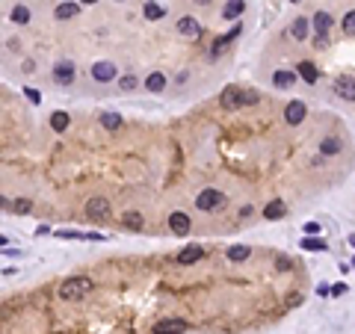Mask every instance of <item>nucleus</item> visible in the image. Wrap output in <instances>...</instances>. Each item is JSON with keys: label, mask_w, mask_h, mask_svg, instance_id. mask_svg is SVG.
<instances>
[{"label": "nucleus", "mask_w": 355, "mask_h": 334, "mask_svg": "<svg viewBox=\"0 0 355 334\" xmlns=\"http://www.w3.org/2000/svg\"><path fill=\"white\" fill-rule=\"evenodd\" d=\"M89 290H92V281H89V278H83V275H74V278H68V281H62V284H59V299L74 302V299H83Z\"/></svg>", "instance_id": "f257e3e1"}, {"label": "nucleus", "mask_w": 355, "mask_h": 334, "mask_svg": "<svg viewBox=\"0 0 355 334\" xmlns=\"http://www.w3.org/2000/svg\"><path fill=\"white\" fill-rule=\"evenodd\" d=\"M219 101H222L225 110H240V107H252V104H258V95H255V92H240V89H225Z\"/></svg>", "instance_id": "f03ea898"}, {"label": "nucleus", "mask_w": 355, "mask_h": 334, "mask_svg": "<svg viewBox=\"0 0 355 334\" xmlns=\"http://www.w3.org/2000/svg\"><path fill=\"white\" fill-rule=\"evenodd\" d=\"M219 204H225V195H222L219 189H201V192L196 195V207L204 210V213H207V210H216Z\"/></svg>", "instance_id": "7ed1b4c3"}, {"label": "nucleus", "mask_w": 355, "mask_h": 334, "mask_svg": "<svg viewBox=\"0 0 355 334\" xmlns=\"http://www.w3.org/2000/svg\"><path fill=\"white\" fill-rule=\"evenodd\" d=\"M335 95H341L344 101H355V77L341 74V77L335 80Z\"/></svg>", "instance_id": "20e7f679"}, {"label": "nucleus", "mask_w": 355, "mask_h": 334, "mask_svg": "<svg viewBox=\"0 0 355 334\" xmlns=\"http://www.w3.org/2000/svg\"><path fill=\"white\" fill-rule=\"evenodd\" d=\"M305 115H308V110H305L302 101H290V104L284 107V118H287V124H302Z\"/></svg>", "instance_id": "39448f33"}, {"label": "nucleus", "mask_w": 355, "mask_h": 334, "mask_svg": "<svg viewBox=\"0 0 355 334\" xmlns=\"http://www.w3.org/2000/svg\"><path fill=\"white\" fill-rule=\"evenodd\" d=\"M190 329L184 320H160V323H154V334H184Z\"/></svg>", "instance_id": "423d86ee"}, {"label": "nucleus", "mask_w": 355, "mask_h": 334, "mask_svg": "<svg viewBox=\"0 0 355 334\" xmlns=\"http://www.w3.org/2000/svg\"><path fill=\"white\" fill-rule=\"evenodd\" d=\"M178 33L187 36V38H196V36H201V24H198L193 15H184V18L178 21Z\"/></svg>", "instance_id": "0eeeda50"}, {"label": "nucleus", "mask_w": 355, "mask_h": 334, "mask_svg": "<svg viewBox=\"0 0 355 334\" xmlns=\"http://www.w3.org/2000/svg\"><path fill=\"white\" fill-rule=\"evenodd\" d=\"M92 77L98 83H110V80H116V65L113 62H95L92 65Z\"/></svg>", "instance_id": "6e6552de"}, {"label": "nucleus", "mask_w": 355, "mask_h": 334, "mask_svg": "<svg viewBox=\"0 0 355 334\" xmlns=\"http://www.w3.org/2000/svg\"><path fill=\"white\" fill-rule=\"evenodd\" d=\"M53 80H56L59 86H71V83H74V65H71V62H59V65L53 68Z\"/></svg>", "instance_id": "1a4fd4ad"}, {"label": "nucleus", "mask_w": 355, "mask_h": 334, "mask_svg": "<svg viewBox=\"0 0 355 334\" xmlns=\"http://www.w3.org/2000/svg\"><path fill=\"white\" fill-rule=\"evenodd\" d=\"M86 213H89L92 219H107V216H110V204H107V198H89Z\"/></svg>", "instance_id": "9d476101"}, {"label": "nucleus", "mask_w": 355, "mask_h": 334, "mask_svg": "<svg viewBox=\"0 0 355 334\" xmlns=\"http://www.w3.org/2000/svg\"><path fill=\"white\" fill-rule=\"evenodd\" d=\"M169 228H172V234L184 237V234L190 231V216H187V213H181V210H175V213L169 216Z\"/></svg>", "instance_id": "9b49d317"}, {"label": "nucleus", "mask_w": 355, "mask_h": 334, "mask_svg": "<svg viewBox=\"0 0 355 334\" xmlns=\"http://www.w3.org/2000/svg\"><path fill=\"white\" fill-rule=\"evenodd\" d=\"M201 258H204V249H201V246H187V249L178 252V263H184V266H190V263H196V260H201Z\"/></svg>", "instance_id": "f8f14e48"}, {"label": "nucleus", "mask_w": 355, "mask_h": 334, "mask_svg": "<svg viewBox=\"0 0 355 334\" xmlns=\"http://www.w3.org/2000/svg\"><path fill=\"white\" fill-rule=\"evenodd\" d=\"M296 74H299V77H302L305 83H317V77H320V71H317V65H314V62H308V59L296 65Z\"/></svg>", "instance_id": "ddd939ff"}, {"label": "nucleus", "mask_w": 355, "mask_h": 334, "mask_svg": "<svg viewBox=\"0 0 355 334\" xmlns=\"http://www.w3.org/2000/svg\"><path fill=\"white\" fill-rule=\"evenodd\" d=\"M77 12H80V3H74V0H65V3H59V6H56V12H53V15H56L59 21H68V18H74Z\"/></svg>", "instance_id": "4468645a"}, {"label": "nucleus", "mask_w": 355, "mask_h": 334, "mask_svg": "<svg viewBox=\"0 0 355 334\" xmlns=\"http://www.w3.org/2000/svg\"><path fill=\"white\" fill-rule=\"evenodd\" d=\"M341 148H344V142H341L338 136H329V139H323V142H320V154H323V157L341 154Z\"/></svg>", "instance_id": "2eb2a0df"}, {"label": "nucleus", "mask_w": 355, "mask_h": 334, "mask_svg": "<svg viewBox=\"0 0 355 334\" xmlns=\"http://www.w3.org/2000/svg\"><path fill=\"white\" fill-rule=\"evenodd\" d=\"M243 9H246V0H228L225 9H222V18H225V21H234L237 15H243Z\"/></svg>", "instance_id": "dca6fc26"}, {"label": "nucleus", "mask_w": 355, "mask_h": 334, "mask_svg": "<svg viewBox=\"0 0 355 334\" xmlns=\"http://www.w3.org/2000/svg\"><path fill=\"white\" fill-rule=\"evenodd\" d=\"M284 210H287V207H284V201H278V198H276V201H270V204L264 207V216H267L270 222H276V219H281V216H284Z\"/></svg>", "instance_id": "f3484780"}, {"label": "nucleus", "mask_w": 355, "mask_h": 334, "mask_svg": "<svg viewBox=\"0 0 355 334\" xmlns=\"http://www.w3.org/2000/svg\"><path fill=\"white\" fill-rule=\"evenodd\" d=\"M273 83H276L278 89H287V86H293V83H296V71H276Z\"/></svg>", "instance_id": "a211bd4d"}, {"label": "nucleus", "mask_w": 355, "mask_h": 334, "mask_svg": "<svg viewBox=\"0 0 355 334\" xmlns=\"http://www.w3.org/2000/svg\"><path fill=\"white\" fill-rule=\"evenodd\" d=\"M163 86H166V77H163L160 71H151L148 80H145V89H148V92H163Z\"/></svg>", "instance_id": "6ab92c4d"}, {"label": "nucleus", "mask_w": 355, "mask_h": 334, "mask_svg": "<svg viewBox=\"0 0 355 334\" xmlns=\"http://www.w3.org/2000/svg\"><path fill=\"white\" fill-rule=\"evenodd\" d=\"M311 24H314L317 33H329V27H332V15H329V12H317Z\"/></svg>", "instance_id": "aec40b11"}, {"label": "nucleus", "mask_w": 355, "mask_h": 334, "mask_svg": "<svg viewBox=\"0 0 355 334\" xmlns=\"http://www.w3.org/2000/svg\"><path fill=\"white\" fill-rule=\"evenodd\" d=\"M290 36H293L296 41H302V38L308 36V21H305V18H296V21L290 24Z\"/></svg>", "instance_id": "412c9836"}, {"label": "nucleus", "mask_w": 355, "mask_h": 334, "mask_svg": "<svg viewBox=\"0 0 355 334\" xmlns=\"http://www.w3.org/2000/svg\"><path fill=\"white\" fill-rule=\"evenodd\" d=\"M237 33H240V24H237V27H234V30H231V33H228V36H219V38H216V41H213V50H210V53H213V56H219V53H222V50H225V44H228V41H231V38H234V36H237Z\"/></svg>", "instance_id": "4be33fe9"}, {"label": "nucleus", "mask_w": 355, "mask_h": 334, "mask_svg": "<svg viewBox=\"0 0 355 334\" xmlns=\"http://www.w3.org/2000/svg\"><path fill=\"white\" fill-rule=\"evenodd\" d=\"M228 260H234V263L249 260V246H231L228 249Z\"/></svg>", "instance_id": "5701e85b"}, {"label": "nucleus", "mask_w": 355, "mask_h": 334, "mask_svg": "<svg viewBox=\"0 0 355 334\" xmlns=\"http://www.w3.org/2000/svg\"><path fill=\"white\" fill-rule=\"evenodd\" d=\"M50 127H53L56 133H62V130L68 127V112H53V115H50Z\"/></svg>", "instance_id": "b1692460"}, {"label": "nucleus", "mask_w": 355, "mask_h": 334, "mask_svg": "<svg viewBox=\"0 0 355 334\" xmlns=\"http://www.w3.org/2000/svg\"><path fill=\"white\" fill-rule=\"evenodd\" d=\"M15 24H27L30 21V9L27 6H12V15H9Z\"/></svg>", "instance_id": "393cba45"}, {"label": "nucleus", "mask_w": 355, "mask_h": 334, "mask_svg": "<svg viewBox=\"0 0 355 334\" xmlns=\"http://www.w3.org/2000/svg\"><path fill=\"white\" fill-rule=\"evenodd\" d=\"M302 249H305V252H326V243H323V240H314V237H305V240H302Z\"/></svg>", "instance_id": "a878e982"}, {"label": "nucleus", "mask_w": 355, "mask_h": 334, "mask_svg": "<svg viewBox=\"0 0 355 334\" xmlns=\"http://www.w3.org/2000/svg\"><path fill=\"white\" fill-rule=\"evenodd\" d=\"M163 15H166V9H163V6H157V3H145V18L157 21V18H163Z\"/></svg>", "instance_id": "bb28decb"}, {"label": "nucleus", "mask_w": 355, "mask_h": 334, "mask_svg": "<svg viewBox=\"0 0 355 334\" xmlns=\"http://www.w3.org/2000/svg\"><path fill=\"white\" fill-rule=\"evenodd\" d=\"M101 124L110 127V130H116V127L121 124V115H118V112H107V115H101Z\"/></svg>", "instance_id": "cd10ccee"}, {"label": "nucleus", "mask_w": 355, "mask_h": 334, "mask_svg": "<svg viewBox=\"0 0 355 334\" xmlns=\"http://www.w3.org/2000/svg\"><path fill=\"white\" fill-rule=\"evenodd\" d=\"M136 83H139V80H136L133 74H124V77L118 80V86H121V92H133V89H136Z\"/></svg>", "instance_id": "c85d7f7f"}, {"label": "nucleus", "mask_w": 355, "mask_h": 334, "mask_svg": "<svg viewBox=\"0 0 355 334\" xmlns=\"http://www.w3.org/2000/svg\"><path fill=\"white\" fill-rule=\"evenodd\" d=\"M124 225H127L130 231H139V228H142V216H139V213H127V216H124Z\"/></svg>", "instance_id": "c756f323"}, {"label": "nucleus", "mask_w": 355, "mask_h": 334, "mask_svg": "<svg viewBox=\"0 0 355 334\" xmlns=\"http://www.w3.org/2000/svg\"><path fill=\"white\" fill-rule=\"evenodd\" d=\"M344 33H347V36H355V9L344 15Z\"/></svg>", "instance_id": "7c9ffc66"}, {"label": "nucleus", "mask_w": 355, "mask_h": 334, "mask_svg": "<svg viewBox=\"0 0 355 334\" xmlns=\"http://www.w3.org/2000/svg\"><path fill=\"white\" fill-rule=\"evenodd\" d=\"M12 210H15V213H18V216H24V213H30V210H33V204H30V201H27V198H18V201H15V204H12Z\"/></svg>", "instance_id": "2f4dec72"}, {"label": "nucleus", "mask_w": 355, "mask_h": 334, "mask_svg": "<svg viewBox=\"0 0 355 334\" xmlns=\"http://www.w3.org/2000/svg\"><path fill=\"white\" fill-rule=\"evenodd\" d=\"M56 237H62V240H86L83 231H56Z\"/></svg>", "instance_id": "473e14b6"}, {"label": "nucleus", "mask_w": 355, "mask_h": 334, "mask_svg": "<svg viewBox=\"0 0 355 334\" xmlns=\"http://www.w3.org/2000/svg\"><path fill=\"white\" fill-rule=\"evenodd\" d=\"M24 95H27L30 104H41V92L39 89H24Z\"/></svg>", "instance_id": "72a5a7b5"}, {"label": "nucleus", "mask_w": 355, "mask_h": 334, "mask_svg": "<svg viewBox=\"0 0 355 334\" xmlns=\"http://www.w3.org/2000/svg\"><path fill=\"white\" fill-rule=\"evenodd\" d=\"M314 44H317V47H329V33H317Z\"/></svg>", "instance_id": "f704fd0d"}, {"label": "nucleus", "mask_w": 355, "mask_h": 334, "mask_svg": "<svg viewBox=\"0 0 355 334\" xmlns=\"http://www.w3.org/2000/svg\"><path fill=\"white\" fill-rule=\"evenodd\" d=\"M305 234H320V222H305Z\"/></svg>", "instance_id": "c9c22d12"}, {"label": "nucleus", "mask_w": 355, "mask_h": 334, "mask_svg": "<svg viewBox=\"0 0 355 334\" xmlns=\"http://www.w3.org/2000/svg\"><path fill=\"white\" fill-rule=\"evenodd\" d=\"M341 293H347V284H335L332 287V296H341Z\"/></svg>", "instance_id": "e433bc0d"}, {"label": "nucleus", "mask_w": 355, "mask_h": 334, "mask_svg": "<svg viewBox=\"0 0 355 334\" xmlns=\"http://www.w3.org/2000/svg\"><path fill=\"white\" fill-rule=\"evenodd\" d=\"M317 293H320V296H332V287H326V284H320V287H317Z\"/></svg>", "instance_id": "4c0bfd02"}, {"label": "nucleus", "mask_w": 355, "mask_h": 334, "mask_svg": "<svg viewBox=\"0 0 355 334\" xmlns=\"http://www.w3.org/2000/svg\"><path fill=\"white\" fill-rule=\"evenodd\" d=\"M193 3H198V6H207V3H210V0H193Z\"/></svg>", "instance_id": "58836bf2"}, {"label": "nucleus", "mask_w": 355, "mask_h": 334, "mask_svg": "<svg viewBox=\"0 0 355 334\" xmlns=\"http://www.w3.org/2000/svg\"><path fill=\"white\" fill-rule=\"evenodd\" d=\"M83 3H98V0H83Z\"/></svg>", "instance_id": "ea45409f"}, {"label": "nucleus", "mask_w": 355, "mask_h": 334, "mask_svg": "<svg viewBox=\"0 0 355 334\" xmlns=\"http://www.w3.org/2000/svg\"><path fill=\"white\" fill-rule=\"evenodd\" d=\"M350 243H353V246H355V237H350Z\"/></svg>", "instance_id": "a19ab883"}, {"label": "nucleus", "mask_w": 355, "mask_h": 334, "mask_svg": "<svg viewBox=\"0 0 355 334\" xmlns=\"http://www.w3.org/2000/svg\"><path fill=\"white\" fill-rule=\"evenodd\" d=\"M353 266H355V258H353Z\"/></svg>", "instance_id": "79ce46f5"}, {"label": "nucleus", "mask_w": 355, "mask_h": 334, "mask_svg": "<svg viewBox=\"0 0 355 334\" xmlns=\"http://www.w3.org/2000/svg\"><path fill=\"white\" fill-rule=\"evenodd\" d=\"M293 3H299V0H293Z\"/></svg>", "instance_id": "37998d69"}]
</instances>
